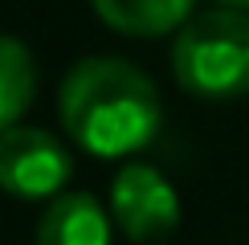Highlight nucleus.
<instances>
[{
  "label": "nucleus",
  "instance_id": "nucleus-1",
  "mask_svg": "<svg viewBox=\"0 0 249 245\" xmlns=\"http://www.w3.org/2000/svg\"><path fill=\"white\" fill-rule=\"evenodd\" d=\"M57 115L66 135L98 159L135 156L160 135L163 102L155 82L123 57H82L61 82Z\"/></svg>",
  "mask_w": 249,
  "mask_h": 245
},
{
  "label": "nucleus",
  "instance_id": "nucleus-2",
  "mask_svg": "<svg viewBox=\"0 0 249 245\" xmlns=\"http://www.w3.org/2000/svg\"><path fill=\"white\" fill-rule=\"evenodd\" d=\"M172 70L196 98H241L249 94V13L209 8L176 33Z\"/></svg>",
  "mask_w": 249,
  "mask_h": 245
},
{
  "label": "nucleus",
  "instance_id": "nucleus-3",
  "mask_svg": "<svg viewBox=\"0 0 249 245\" xmlns=\"http://www.w3.org/2000/svg\"><path fill=\"white\" fill-rule=\"evenodd\" d=\"M70 151L37 127H13L0 135V188L17 200H57L66 188Z\"/></svg>",
  "mask_w": 249,
  "mask_h": 245
},
{
  "label": "nucleus",
  "instance_id": "nucleus-4",
  "mask_svg": "<svg viewBox=\"0 0 249 245\" xmlns=\"http://www.w3.org/2000/svg\"><path fill=\"white\" fill-rule=\"evenodd\" d=\"M115 225L131 241H163L180 225V196L168 180L147 163H127L110 188Z\"/></svg>",
  "mask_w": 249,
  "mask_h": 245
},
{
  "label": "nucleus",
  "instance_id": "nucleus-5",
  "mask_svg": "<svg viewBox=\"0 0 249 245\" xmlns=\"http://www.w3.org/2000/svg\"><path fill=\"white\" fill-rule=\"evenodd\" d=\"M37 245H110V221L90 192H61L37 225Z\"/></svg>",
  "mask_w": 249,
  "mask_h": 245
},
{
  "label": "nucleus",
  "instance_id": "nucleus-6",
  "mask_svg": "<svg viewBox=\"0 0 249 245\" xmlns=\"http://www.w3.org/2000/svg\"><path fill=\"white\" fill-rule=\"evenodd\" d=\"M90 4L123 37L180 33L196 17V0H90Z\"/></svg>",
  "mask_w": 249,
  "mask_h": 245
},
{
  "label": "nucleus",
  "instance_id": "nucleus-7",
  "mask_svg": "<svg viewBox=\"0 0 249 245\" xmlns=\"http://www.w3.org/2000/svg\"><path fill=\"white\" fill-rule=\"evenodd\" d=\"M37 94V66L33 53L17 37H0V135L20 122Z\"/></svg>",
  "mask_w": 249,
  "mask_h": 245
},
{
  "label": "nucleus",
  "instance_id": "nucleus-8",
  "mask_svg": "<svg viewBox=\"0 0 249 245\" xmlns=\"http://www.w3.org/2000/svg\"><path fill=\"white\" fill-rule=\"evenodd\" d=\"M216 8H233V13H249V0H216Z\"/></svg>",
  "mask_w": 249,
  "mask_h": 245
}]
</instances>
